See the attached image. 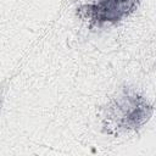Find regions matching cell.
I'll return each mask as SVG.
<instances>
[{"mask_svg":"<svg viewBox=\"0 0 156 156\" xmlns=\"http://www.w3.org/2000/svg\"><path fill=\"white\" fill-rule=\"evenodd\" d=\"M154 115L149 100L134 90H123L102 110L101 128L107 135L119 136L139 130Z\"/></svg>","mask_w":156,"mask_h":156,"instance_id":"1","label":"cell"},{"mask_svg":"<svg viewBox=\"0 0 156 156\" xmlns=\"http://www.w3.org/2000/svg\"><path fill=\"white\" fill-rule=\"evenodd\" d=\"M138 5L139 0H90L80 5L77 9V13L91 28H102L117 24L129 17Z\"/></svg>","mask_w":156,"mask_h":156,"instance_id":"2","label":"cell"}]
</instances>
